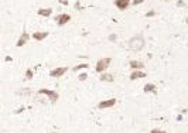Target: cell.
<instances>
[{"mask_svg": "<svg viewBox=\"0 0 188 133\" xmlns=\"http://www.w3.org/2000/svg\"><path fill=\"white\" fill-rule=\"evenodd\" d=\"M144 44H146V41H144V38H143L142 36H134L133 38L129 40L127 47H129V50H132V51H140V50L144 47Z\"/></svg>", "mask_w": 188, "mask_h": 133, "instance_id": "6da1fadb", "label": "cell"}, {"mask_svg": "<svg viewBox=\"0 0 188 133\" xmlns=\"http://www.w3.org/2000/svg\"><path fill=\"white\" fill-rule=\"evenodd\" d=\"M111 61H112L111 58H102V60H99L98 64H96V68H95L96 72H103V71L111 65Z\"/></svg>", "mask_w": 188, "mask_h": 133, "instance_id": "7a4b0ae2", "label": "cell"}, {"mask_svg": "<svg viewBox=\"0 0 188 133\" xmlns=\"http://www.w3.org/2000/svg\"><path fill=\"white\" fill-rule=\"evenodd\" d=\"M38 93L47 95V96L50 98V101H51V102H57V101H58V98H60V95H58L55 91H51V89H40V91H38Z\"/></svg>", "mask_w": 188, "mask_h": 133, "instance_id": "3957f363", "label": "cell"}, {"mask_svg": "<svg viewBox=\"0 0 188 133\" xmlns=\"http://www.w3.org/2000/svg\"><path fill=\"white\" fill-rule=\"evenodd\" d=\"M67 71H68V68H67V67H62V68H55V69H52V71L50 72V75H51L52 78H60V77H62Z\"/></svg>", "mask_w": 188, "mask_h": 133, "instance_id": "277c9868", "label": "cell"}, {"mask_svg": "<svg viewBox=\"0 0 188 133\" xmlns=\"http://www.w3.org/2000/svg\"><path fill=\"white\" fill-rule=\"evenodd\" d=\"M70 20H71V16H70V14H60V16H57V17H55V21H57L60 26L67 24Z\"/></svg>", "mask_w": 188, "mask_h": 133, "instance_id": "5b68a950", "label": "cell"}, {"mask_svg": "<svg viewBox=\"0 0 188 133\" xmlns=\"http://www.w3.org/2000/svg\"><path fill=\"white\" fill-rule=\"evenodd\" d=\"M115 105H116V99H108V101L101 102L98 106H99V109H106V108H112Z\"/></svg>", "mask_w": 188, "mask_h": 133, "instance_id": "8992f818", "label": "cell"}, {"mask_svg": "<svg viewBox=\"0 0 188 133\" xmlns=\"http://www.w3.org/2000/svg\"><path fill=\"white\" fill-rule=\"evenodd\" d=\"M130 4V0H116L115 1V6L119 9V10H126Z\"/></svg>", "mask_w": 188, "mask_h": 133, "instance_id": "52a82bcc", "label": "cell"}, {"mask_svg": "<svg viewBox=\"0 0 188 133\" xmlns=\"http://www.w3.org/2000/svg\"><path fill=\"white\" fill-rule=\"evenodd\" d=\"M146 72H142V71H134L132 75H130V79L134 81V79H140V78H146Z\"/></svg>", "mask_w": 188, "mask_h": 133, "instance_id": "ba28073f", "label": "cell"}, {"mask_svg": "<svg viewBox=\"0 0 188 133\" xmlns=\"http://www.w3.org/2000/svg\"><path fill=\"white\" fill-rule=\"evenodd\" d=\"M47 36H48L47 31H45V33H44V31H38V33H34V34H33V38H34L36 41H41V40H44Z\"/></svg>", "mask_w": 188, "mask_h": 133, "instance_id": "9c48e42d", "label": "cell"}, {"mask_svg": "<svg viewBox=\"0 0 188 133\" xmlns=\"http://www.w3.org/2000/svg\"><path fill=\"white\" fill-rule=\"evenodd\" d=\"M28 38H30L28 34H27V33H23V36L20 37V40L17 41V44L16 45H17V47H23L24 44H27V40H28Z\"/></svg>", "mask_w": 188, "mask_h": 133, "instance_id": "30bf717a", "label": "cell"}, {"mask_svg": "<svg viewBox=\"0 0 188 133\" xmlns=\"http://www.w3.org/2000/svg\"><path fill=\"white\" fill-rule=\"evenodd\" d=\"M101 81H105V82H113V81H115V77H113L112 74H103V72H102V75H101Z\"/></svg>", "mask_w": 188, "mask_h": 133, "instance_id": "8fae6325", "label": "cell"}, {"mask_svg": "<svg viewBox=\"0 0 188 133\" xmlns=\"http://www.w3.org/2000/svg\"><path fill=\"white\" fill-rule=\"evenodd\" d=\"M143 67H144V64L140 61H130V68H133V69H142Z\"/></svg>", "mask_w": 188, "mask_h": 133, "instance_id": "7c38bea8", "label": "cell"}, {"mask_svg": "<svg viewBox=\"0 0 188 133\" xmlns=\"http://www.w3.org/2000/svg\"><path fill=\"white\" fill-rule=\"evenodd\" d=\"M51 13H52L51 9H40V10H38V14H40V16H45V17L51 16Z\"/></svg>", "mask_w": 188, "mask_h": 133, "instance_id": "4fadbf2b", "label": "cell"}, {"mask_svg": "<svg viewBox=\"0 0 188 133\" xmlns=\"http://www.w3.org/2000/svg\"><path fill=\"white\" fill-rule=\"evenodd\" d=\"M144 92H156V87L153 84H147L144 85Z\"/></svg>", "mask_w": 188, "mask_h": 133, "instance_id": "5bb4252c", "label": "cell"}, {"mask_svg": "<svg viewBox=\"0 0 188 133\" xmlns=\"http://www.w3.org/2000/svg\"><path fill=\"white\" fill-rule=\"evenodd\" d=\"M88 67V64H79V65H76L75 68H74V71H79V69H83V68H86Z\"/></svg>", "mask_w": 188, "mask_h": 133, "instance_id": "9a60e30c", "label": "cell"}, {"mask_svg": "<svg viewBox=\"0 0 188 133\" xmlns=\"http://www.w3.org/2000/svg\"><path fill=\"white\" fill-rule=\"evenodd\" d=\"M26 78H27V79H31V78H33V71H31V69H27V72H26Z\"/></svg>", "mask_w": 188, "mask_h": 133, "instance_id": "2e32d148", "label": "cell"}, {"mask_svg": "<svg viewBox=\"0 0 188 133\" xmlns=\"http://www.w3.org/2000/svg\"><path fill=\"white\" fill-rule=\"evenodd\" d=\"M86 78H88V77H86V74H81V75H79V81H85Z\"/></svg>", "mask_w": 188, "mask_h": 133, "instance_id": "e0dca14e", "label": "cell"}, {"mask_svg": "<svg viewBox=\"0 0 188 133\" xmlns=\"http://www.w3.org/2000/svg\"><path fill=\"white\" fill-rule=\"evenodd\" d=\"M150 133H165L164 130H160V129H153Z\"/></svg>", "mask_w": 188, "mask_h": 133, "instance_id": "ac0fdd59", "label": "cell"}, {"mask_svg": "<svg viewBox=\"0 0 188 133\" xmlns=\"http://www.w3.org/2000/svg\"><path fill=\"white\" fill-rule=\"evenodd\" d=\"M132 3H133V4L136 6V4H142V3H143V0H133Z\"/></svg>", "mask_w": 188, "mask_h": 133, "instance_id": "d6986e66", "label": "cell"}, {"mask_svg": "<svg viewBox=\"0 0 188 133\" xmlns=\"http://www.w3.org/2000/svg\"><path fill=\"white\" fill-rule=\"evenodd\" d=\"M116 38H117V37H116V36H115V34H113V36H111V37H109V40H111V41H115V40H116Z\"/></svg>", "mask_w": 188, "mask_h": 133, "instance_id": "ffe728a7", "label": "cell"}, {"mask_svg": "<svg viewBox=\"0 0 188 133\" xmlns=\"http://www.w3.org/2000/svg\"><path fill=\"white\" fill-rule=\"evenodd\" d=\"M147 16H149V17H151V16H154V11H150V13H147Z\"/></svg>", "mask_w": 188, "mask_h": 133, "instance_id": "44dd1931", "label": "cell"}]
</instances>
